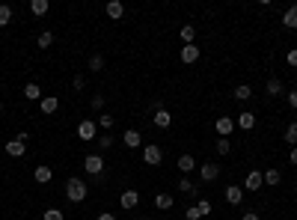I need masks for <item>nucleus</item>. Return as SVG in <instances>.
Masks as SVG:
<instances>
[{
	"instance_id": "nucleus-1",
	"label": "nucleus",
	"mask_w": 297,
	"mask_h": 220,
	"mask_svg": "<svg viewBox=\"0 0 297 220\" xmlns=\"http://www.w3.org/2000/svg\"><path fill=\"white\" fill-rule=\"evenodd\" d=\"M86 193H89L86 182H81V179H68V182H66V197H68V203H83Z\"/></svg>"
},
{
	"instance_id": "nucleus-2",
	"label": "nucleus",
	"mask_w": 297,
	"mask_h": 220,
	"mask_svg": "<svg viewBox=\"0 0 297 220\" xmlns=\"http://www.w3.org/2000/svg\"><path fill=\"white\" fill-rule=\"evenodd\" d=\"M161 158H164L161 146H158V143H146V149H143V161H146L148 167H158V164H161Z\"/></svg>"
},
{
	"instance_id": "nucleus-3",
	"label": "nucleus",
	"mask_w": 297,
	"mask_h": 220,
	"mask_svg": "<svg viewBox=\"0 0 297 220\" xmlns=\"http://www.w3.org/2000/svg\"><path fill=\"white\" fill-rule=\"evenodd\" d=\"M83 169H86L89 176H101V173H104V158H101V155H86Z\"/></svg>"
},
{
	"instance_id": "nucleus-4",
	"label": "nucleus",
	"mask_w": 297,
	"mask_h": 220,
	"mask_svg": "<svg viewBox=\"0 0 297 220\" xmlns=\"http://www.w3.org/2000/svg\"><path fill=\"white\" fill-rule=\"evenodd\" d=\"M95 131H98V122L95 119H83V122H78V137L81 140H95Z\"/></svg>"
},
{
	"instance_id": "nucleus-5",
	"label": "nucleus",
	"mask_w": 297,
	"mask_h": 220,
	"mask_svg": "<svg viewBox=\"0 0 297 220\" xmlns=\"http://www.w3.org/2000/svg\"><path fill=\"white\" fill-rule=\"evenodd\" d=\"M256 125V113H250V110H241L238 116H235V128H241V131H250Z\"/></svg>"
},
{
	"instance_id": "nucleus-6",
	"label": "nucleus",
	"mask_w": 297,
	"mask_h": 220,
	"mask_svg": "<svg viewBox=\"0 0 297 220\" xmlns=\"http://www.w3.org/2000/svg\"><path fill=\"white\" fill-rule=\"evenodd\" d=\"M119 205L125 208V211L137 208V205H140V193H137V190H122V197H119Z\"/></svg>"
},
{
	"instance_id": "nucleus-7",
	"label": "nucleus",
	"mask_w": 297,
	"mask_h": 220,
	"mask_svg": "<svg viewBox=\"0 0 297 220\" xmlns=\"http://www.w3.org/2000/svg\"><path fill=\"white\" fill-rule=\"evenodd\" d=\"M214 131H217L220 137H229V134L235 131V119H229V116H220V119L214 122Z\"/></svg>"
},
{
	"instance_id": "nucleus-8",
	"label": "nucleus",
	"mask_w": 297,
	"mask_h": 220,
	"mask_svg": "<svg viewBox=\"0 0 297 220\" xmlns=\"http://www.w3.org/2000/svg\"><path fill=\"white\" fill-rule=\"evenodd\" d=\"M262 179H264V185H267V187H277V185L282 182V173H280L277 167H267L264 173H262Z\"/></svg>"
},
{
	"instance_id": "nucleus-9",
	"label": "nucleus",
	"mask_w": 297,
	"mask_h": 220,
	"mask_svg": "<svg viewBox=\"0 0 297 220\" xmlns=\"http://www.w3.org/2000/svg\"><path fill=\"white\" fill-rule=\"evenodd\" d=\"M262 185H264L262 173H259V169H250V173H247V182H244V187H247V190H259Z\"/></svg>"
},
{
	"instance_id": "nucleus-10",
	"label": "nucleus",
	"mask_w": 297,
	"mask_h": 220,
	"mask_svg": "<svg viewBox=\"0 0 297 220\" xmlns=\"http://www.w3.org/2000/svg\"><path fill=\"white\" fill-rule=\"evenodd\" d=\"M196 60H199V48H196V42H193V45H184V48H182V63L190 66V63H196Z\"/></svg>"
},
{
	"instance_id": "nucleus-11",
	"label": "nucleus",
	"mask_w": 297,
	"mask_h": 220,
	"mask_svg": "<svg viewBox=\"0 0 297 220\" xmlns=\"http://www.w3.org/2000/svg\"><path fill=\"white\" fill-rule=\"evenodd\" d=\"M199 176H202V182H214L220 176V167L217 164H202L199 167Z\"/></svg>"
},
{
	"instance_id": "nucleus-12",
	"label": "nucleus",
	"mask_w": 297,
	"mask_h": 220,
	"mask_svg": "<svg viewBox=\"0 0 297 220\" xmlns=\"http://www.w3.org/2000/svg\"><path fill=\"white\" fill-rule=\"evenodd\" d=\"M152 122H155V125H158V128H169V125H172V113L161 107V110H158V113L152 116Z\"/></svg>"
},
{
	"instance_id": "nucleus-13",
	"label": "nucleus",
	"mask_w": 297,
	"mask_h": 220,
	"mask_svg": "<svg viewBox=\"0 0 297 220\" xmlns=\"http://www.w3.org/2000/svg\"><path fill=\"white\" fill-rule=\"evenodd\" d=\"M226 200H229L232 205H241V200H244V187H241V185H229V187H226Z\"/></svg>"
},
{
	"instance_id": "nucleus-14",
	"label": "nucleus",
	"mask_w": 297,
	"mask_h": 220,
	"mask_svg": "<svg viewBox=\"0 0 297 220\" xmlns=\"http://www.w3.org/2000/svg\"><path fill=\"white\" fill-rule=\"evenodd\" d=\"M57 110H60L57 95H42V113H57Z\"/></svg>"
},
{
	"instance_id": "nucleus-15",
	"label": "nucleus",
	"mask_w": 297,
	"mask_h": 220,
	"mask_svg": "<svg viewBox=\"0 0 297 220\" xmlns=\"http://www.w3.org/2000/svg\"><path fill=\"white\" fill-rule=\"evenodd\" d=\"M282 24H285L288 30H297V3H294V6H288V9L282 12Z\"/></svg>"
},
{
	"instance_id": "nucleus-16",
	"label": "nucleus",
	"mask_w": 297,
	"mask_h": 220,
	"mask_svg": "<svg viewBox=\"0 0 297 220\" xmlns=\"http://www.w3.org/2000/svg\"><path fill=\"white\" fill-rule=\"evenodd\" d=\"M33 179H36L39 185H48V182L54 179V169H51V167H36V173H33Z\"/></svg>"
},
{
	"instance_id": "nucleus-17",
	"label": "nucleus",
	"mask_w": 297,
	"mask_h": 220,
	"mask_svg": "<svg viewBox=\"0 0 297 220\" xmlns=\"http://www.w3.org/2000/svg\"><path fill=\"white\" fill-rule=\"evenodd\" d=\"M24 152H27V146H24L21 140H12V143H6V155H9V158H21Z\"/></svg>"
},
{
	"instance_id": "nucleus-18",
	"label": "nucleus",
	"mask_w": 297,
	"mask_h": 220,
	"mask_svg": "<svg viewBox=\"0 0 297 220\" xmlns=\"http://www.w3.org/2000/svg\"><path fill=\"white\" fill-rule=\"evenodd\" d=\"M122 15H125V6L119 3V0H110L107 3V18H113V21H119Z\"/></svg>"
},
{
	"instance_id": "nucleus-19",
	"label": "nucleus",
	"mask_w": 297,
	"mask_h": 220,
	"mask_svg": "<svg viewBox=\"0 0 297 220\" xmlns=\"http://www.w3.org/2000/svg\"><path fill=\"white\" fill-rule=\"evenodd\" d=\"M24 95H27L30 102H42V86L39 84H27L24 86Z\"/></svg>"
},
{
	"instance_id": "nucleus-20",
	"label": "nucleus",
	"mask_w": 297,
	"mask_h": 220,
	"mask_svg": "<svg viewBox=\"0 0 297 220\" xmlns=\"http://www.w3.org/2000/svg\"><path fill=\"white\" fill-rule=\"evenodd\" d=\"M232 95H235L238 102H250V99H253V89L247 86V84H241V86H235V92H232Z\"/></svg>"
},
{
	"instance_id": "nucleus-21",
	"label": "nucleus",
	"mask_w": 297,
	"mask_h": 220,
	"mask_svg": "<svg viewBox=\"0 0 297 220\" xmlns=\"http://www.w3.org/2000/svg\"><path fill=\"white\" fill-rule=\"evenodd\" d=\"M155 205H158L161 211L172 208V193H158V197H155Z\"/></svg>"
},
{
	"instance_id": "nucleus-22",
	"label": "nucleus",
	"mask_w": 297,
	"mask_h": 220,
	"mask_svg": "<svg viewBox=\"0 0 297 220\" xmlns=\"http://www.w3.org/2000/svg\"><path fill=\"white\" fill-rule=\"evenodd\" d=\"M143 140H140V131H125V146H128V149H137V146H140Z\"/></svg>"
},
{
	"instance_id": "nucleus-23",
	"label": "nucleus",
	"mask_w": 297,
	"mask_h": 220,
	"mask_svg": "<svg viewBox=\"0 0 297 220\" xmlns=\"http://www.w3.org/2000/svg\"><path fill=\"white\" fill-rule=\"evenodd\" d=\"M182 39H184V45H193V39H196V27H193V24H184V27H182Z\"/></svg>"
},
{
	"instance_id": "nucleus-24",
	"label": "nucleus",
	"mask_w": 297,
	"mask_h": 220,
	"mask_svg": "<svg viewBox=\"0 0 297 220\" xmlns=\"http://www.w3.org/2000/svg\"><path fill=\"white\" fill-rule=\"evenodd\" d=\"M179 169H182V173H190V169H196V161L190 155H182L179 158Z\"/></svg>"
},
{
	"instance_id": "nucleus-25",
	"label": "nucleus",
	"mask_w": 297,
	"mask_h": 220,
	"mask_svg": "<svg viewBox=\"0 0 297 220\" xmlns=\"http://www.w3.org/2000/svg\"><path fill=\"white\" fill-rule=\"evenodd\" d=\"M30 12L33 15H45L48 12V0H30Z\"/></svg>"
},
{
	"instance_id": "nucleus-26",
	"label": "nucleus",
	"mask_w": 297,
	"mask_h": 220,
	"mask_svg": "<svg viewBox=\"0 0 297 220\" xmlns=\"http://www.w3.org/2000/svg\"><path fill=\"white\" fill-rule=\"evenodd\" d=\"M282 92V81L280 78H270L267 81V95H280Z\"/></svg>"
},
{
	"instance_id": "nucleus-27",
	"label": "nucleus",
	"mask_w": 297,
	"mask_h": 220,
	"mask_svg": "<svg viewBox=\"0 0 297 220\" xmlns=\"http://www.w3.org/2000/svg\"><path fill=\"white\" fill-rule=\"evenodd\" d=\"M285 143H291V146H297V122H291V125L285 128Z\"/></svg>"
},
{
	"instance_id": "nucleus-28",
	"label": "nucleus",
	"mask_w": 297,
	"mask_h": 220,
	"mask_svg": "<svg viewBox=\"0 0 297 220\" xmlns=\"http://www.w3.org/2000/svg\"><path fill=\"white\" fill-rule=\"evenodd\" d=\"M89 68H92V71H101V68H104V57H101V54H92V57H89Z\"/></svg>"
},
{
	"instance_id": "nucleus-29",
	"label": "nucleus",
	"mask_w": 297,
	"mask_h": 220,
	"mask_svg": "<svg viewBox=\"0 0 297 220\" xmlns=\"http://www.w3.org/2000/svg\"><path fill=\"white\" fill-rule=\"evenodd\" d=\"M42 220H66V214H63L60 208H48V211L42 214Z\"/></svg>"
},
{
	"instance_id": "nucleus-30",
	"label": "nucleus",
	"mask_w": 297,
	"mask_h": 220,
	"mask_svg": "<svg viewBox=\"0 0 297 220\" xmlns=\"http://www.w3.org/2000/svg\"><path fill=\"white\" fill-rule=\"evenodd\" d=\"M54 45V33L51 30H45L42 36H39V48H51Z\"/></svg>"
},
{
	"instance_id": "nucleus-31",
	"label": "nucleus",
	"mask_w": 297,
	"mask_h": 220,
	"mask_svg": "<svg viewBox=\"0 0 297 220\" xmlns=\"http://www.w3.org/2000/svg\"><path fill=\"white\" fill-rule=\"evenodd\" d=\"M229 149H232L229 137H220V140H217V152H220V155H229Z\"/></svg>"
},
{
	"instance_id": "nucleus-32",
	"label": "nucleus",
	"mask_w": 297,
	"mask_h": 220,
	"mask_svg": "<svg viewBox=\"0 0 297 220\" xmlns=\"http://www.w3.org/2000/svg\"><path fill=\"white\" fill-rule=\"evenodd\" d=\"M9 21H12V9L9 6H0V27H6Z\"/></svg>"
},
{
	"instance_id": "nucleus-33",
	"label": "nucleus",
	"mask_w": 297,
	"mask_h": 220,
	"mask_svg": "<svg viewBox=\"0 0 297 220\" xmlns=\"http://www.w3.org/2000/svg\"><path fill=\"white\" fill-rule=\"evenodd\" d=\"M196 211H199V217L211 214V203H208V200H199V203H196Z\"/></svg>"
},
{
	"instance_id": "nucleus-34",
	"label": "nucleus",
	"mask_w": 297,
	"mask_h": 220,
	"mask_svg": "<svg viewBox=\"0 0 297 220\" xmlns=\"http://www.w3.org/2000/svg\"><path fill=\"white\" fill-rule=\"evenodd\" d=\"M98 125H101L104 131H110V128H113V116H107V113H101V119H98Z\"/></svg>"
},
{
	"instance_id": "nucleus-35",
	"label": "nucleus",
	"mask_w": 297,
	"mask_h": 220,
	"mask_svg": "<svg viewBox=\"0 0 297 220\" xmlns=\"http://www.w3.org/2000/svg\"><path fill=\"white\" fill-rule=\"evenodd\" d=\"M179 190H182V193H193L196 187H193V182H190V179H182V182H179Z\"/></svg>"
},
{
	"instance_id": "nucleus-36",
	"label": "nucleus",
	"mask_w": 297,
	"mask_h": 220,
	"mask_svg": "<svg viewBox=\"0 0 297 220\" xmlns=\"http://www.w3.org/2000/svg\"><path fill=\"white\" fill-rule=\"evenodd\" d=\"M71 86H74V89H83V86H86V78H83V75H78V78L71 81Z\"/></svg>"
},
{
	"instance_id": "nucleus-37",
	"label": "nucleus",
	"mask_w": 297,
	"mask_h": 220,
	"mask_svg": "<svg viewBox=\"0 0 297 220\" xmlns=\"http://www.w3.org/2000/svg\"><path fill=\"white\" fill-rule=\"evenodd\" d=\"M98 143H101V149H110V146H113V137H110V134H101V140H98Z\"/></svg>"
},
{
	"instance_id": "nucleus-38",
	"label": "nucleus",
	"mask_w": 297,
	"mask_h": 220,
	"mask_svg": "<svg viewBox=\"0 0 297 220\" xmlns=\"http://www.w3.org/2000/svg\"><path fill=\"white\" fill-rule=\"evenodd\" d=\"M184 217H187V220H202V217H199V211H196V205H190Z\"/></svg>"
},
{
	"instance_id": "nucleus-39",
	"label": "nucleus",
	"mask_w": 297,
	"mask_h": 220,
	"mask_svg": "<svg viewBox=\"0 0 297 220\" xmlns=\"http://www.w3.org/2000/svg\"><path fill=\"white\" fill-rule=\"evenodd\" d=\"M104 107V95H95L92 99V110H101Z\"/></svg>"
},
{
	"instance_id": "nucleus-40",
	"label": "nucleus",
	"mask_w": 297,
	"mask_h": 220,
	"mask_svg": "<svg viewBox=\"0 0 297 220\" xmlns=\"http://www.w3.org/2000/svg\"><path fill=\"white\" fill-rule=\"evenodd\" d=\"M285 60H288V66H294V68H297V48H291V51H288V57H285Z\"/></svg>"
},
{
	"instance_id": "nucleus-41",
	"label": "nucleus",
	"mask_w": 297,
	"mask_h": 220,
	"mask_svg": "<svg viewBox=\"0 0 297 220\" xmlns=\"http://www.w3.org/2000/svg\"><path fill=\"white\" fill-rule=\"evenodd\" d=\"M285 99H288V104H291V107H294V110H297V89H291V92H288V95H285Z\"/></svg>"
},
{
	"instance_id": "nucleus-42",
	"label": "nucleus",
	"mask_w": 297,
	"mask_h": 220,
	"mask_svg": "<svg viewBox=\"0 0 297 220\" xmlns=\"http://www.w3.org/2000/svg\"><path fill=\"white\" fill-rule=\"evenodd\" d=\"M95 220H116V214H107V211H104V214H98Z\"/></svg>"
},
{
	"instance_id": "nucleus-43",
	"label": "nucleus",
	"mask_w": 297,
	"mask_h": 220,
	"mask_svg": "<svg viewBox=\"0 0 297 220\" xmlns=\"http://www.w3.org/2000/svg\"><path fill=\"white\" fill-rule=\"evenodd\" d=\"M241 220H259V214H253V211H247V214H244Z\"/></svg>"
},
{
	"instance_id": "nucleus-44",
	"label": "nucleus",
	"mask_w": 297,
	"mask_h": 220,
	"mask_svg": "<svg viewBox=\"0 0 297 220\" xmlns=\"http://www.w3.org/2000/svg\"><path fill=\"white\" fill-rule=\"evenodd\" d=\"M291 164H297V146H291Z\"/></svg>"
},
{
	"instance_id": "nucleus-45",
	"label": "nucleus",
	"mask_w": 297,
	"mask_h": 220,
	"mask_svg": "<svg viewBox=\"0 0 297 220\" xmlns=\"http://www.w3.org/2000/svg\"><path fill=\"white\" fill-rule=\"evenodd\" d=\"M0 113H3V104H0Z\"/></svg>"
}]
</instances>
